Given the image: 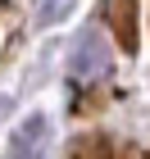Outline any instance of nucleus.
<instances>
[{
	"instance_id": "1",
	"label": "nucleus",
	"mask_w": 150,
	"mask_h": 159,
	"mask_svg": "<svg viewBox=\"0 0 150 159\" xmlns=\"http://www.w3.org/2000/svg\"><path fill=\"white\" fill-rule=\"evenodd\" d=\"M46 136H50L46 114H27L23 127H18V132H14V141H9V159H41Z\"/></svg>"
},
{
	"instance_id": "3",
	"label": "nucleus",
	"mask_w": 150,
	"mask_h": 159,
	"mask_svg": "<svg viewBox=\"0 0 150 159\" xmlns=\"http://www.w3.org/2000/svg\"><path fill=\"white\" fill-rule=\"evenodd\" d=\"M109 23L118 32V46L137 50V0H114L109 5Z\"/></svg>"
},
{
	"instance_id": "4",
	"label": "nucleus",
	"mask_w": 150,
	"mask_h": 159,
	"mask_svg": "<svg viewBox=\"0 0 150 159\" xmlns=\"http://www.w3.org/2000/svg\"><path fill=\"white\" fill-rule=\"evenodd\" d=\"M73 5H77V0H37V23L41 27L59 23L64 14H73Z\"/></svg>"
},
{
	"instance_id": "5",
	"label": "nucleus",
	"mask_w": 150,
	"mask_h": 159,
	"mask_svg": "<svg viewBox=\"0 0 150 159\" xmlns=\"http://www.w3.org/2000/svg\"><path fill=\"white\" fill-rule=\"evenodd\" d=\"M68 155H73V159H114V150L105 146L100 136H82V141H77Z\"/></svg>"
},
{
	"instance_id": "2",
	"label": "nucleus",
	"mask_w": 150,
	"mask_h": 159,
	"mask_svg": "<svg viewBox=\"0 0 150 159\" xmlns=\"http://www.w3.org/2000/svg\"><path fill=\"white\" fill-rule=\"evenodd\" d=\"M109 73V50L100 41H82L73 55V82H87V77H105Z\"/></svg>"
}]
</instances>
